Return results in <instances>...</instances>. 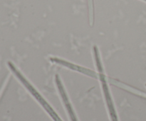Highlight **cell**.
<instances>
[{
    "mask_svg": "<svg viewBox=\"0 0 146 121\" xmlns=\"http://www.w3.org/2000/svg\"><path fill=\"white\" fill-rule=\"evenodd\" d=\"M8 66H9V67L10 68V69L11 70V72H12L15 75V76L17 77L19 79L20 82H21V83H22L25 86V87L27 88L29 91V92L33 95V96H34V98H35V99H36L38 102H39L40 104H41V106L44 107V109H45L47 112H48V114H49L50 116H51V117L54 119V121H62L61 120V118L58 117V115L56 113V112L53 110L52 108L50 106V105L48 104V103H47L45 100H44V98H43L42 96L39 94V93H38V92H37L35 89H34V86H33L32 85H31V84H30L29 82L27 81V79H26L24 76H23L22 74H21V72L18 70V69H17L15 66H14V64L11 63V62H9Z\"/></svg>",
    "mask_w": 146,
    "mask_h": 121,
    "instance_id": "1",
    "label": "cell"
},
{
    "mask_svg": "<svg viewBox=\"0 0 146 121\" xmlns=\"http://www.w3.org/2000/svg\"><path fill=\"white\" fill-rule=\"evenodd\" d=\"M96 61L97 64V69L98 71V77L100 78V80H101V84H102V88L103 90H104V95H105L107 105H108V111H109L110 116H111L112 121H118V116H117L116 113H115V109H114L112 99L111 97V95H110L109 90H108V87L107 86V82L106 80V77L104 74V70H103L102 65L101 63V60H100L99 57H96Z\"/></svg>",
    "mask_w": 146,
    "mask_h": 121,
    "instance_id": "2",
    "label": "cell"
},
{
    "mask_svg": "<svg viewBox=\"0 0 146 121\" xmlns=\"http://www.w3.org/2000/svg\"><path fill=\"white\" fill-rule=\"evenodd\" d=\"M51 60L52 62H56L57 64H59V65H63L64 67H66L69 68V69H73V70L75 71H78V72H81V73L84 74L86 75H88V76L91 77H94L97 79L98 76V74H96L95 72L94 71H91L88 69H86V68L78 66V65H76L74 64L70 63V62H66V61L62 60L61 59H58V58H51Z\"/></svg>",
    "mask_w": 146,
    "mask_h": 121,
    "instance_id": "3",
    "label": "cell"
},
{
    "mask_svg": "<svg viewBox=\"0 0 146 121\" xmlns=\"http://www.w3.org/2000/svg\"><path fill=\"white\" fill-rule=\"evenodd\" d=\"M56 83L57 87H58V91H59V93L61 94V98L63 99V101H64V104H65L66 108L67 111H68V113L69 114L70 118H71V121H78L77 120L76 118L75 114H74V110L72 109L71 104L69 103V101H68V97H67L66 93L65 90L64 89V86H63L62 82H61V79H60L58 75H56Z\"/></svg>",
    "mask_w": 146,
    "mask_h": 121,
    "instance_id": "4",
    "label": "cell"
},
{
    "mask_svg": "<svg viewBox=\"0 0 146 121\" xmlns=\"http://www.w3.org/2000/svg\"><path fill=\"white\" fill-rule=\"evenodd\" d=\"M145 1H146V0H145Z\"/></svg>",
    "mask_w": 146,
    "mask_h": 121,
    "instance_id": "5",
    "label": "cell"
}]
</instances>
